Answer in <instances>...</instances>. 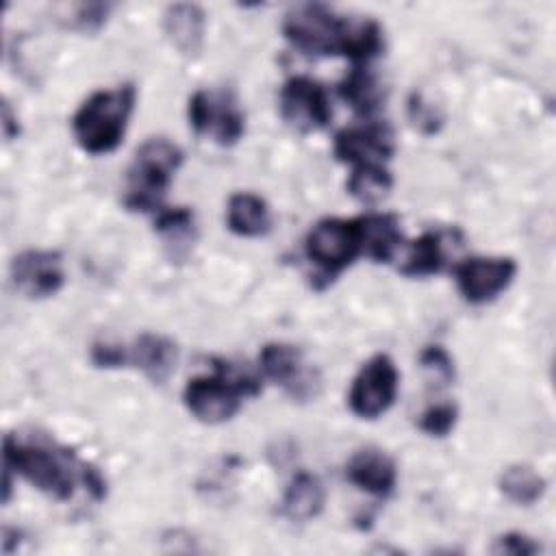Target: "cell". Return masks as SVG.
Returning a JSON list of instances; mask_svg holds the SVG:
<instances>
[{
  "label": "cell",
  "instance_id": "obj_1",
  "mask_svg": "<svg viewBox=\"0 0 556 556\" xmlns=\"http://www.w3.org/2000/svg\"><path fill=\"white\" fill-rule=\"evenodd\" d=\"M282 35L304 54H341L354 65H367L384 50L382 28L376 20L352 22L321 2L295 4L285 15Z\"/></svg>",
  "mask_w": 556,
  "mask_h": 556
},
{
  "label": "cell",
  "instance_id": "obj_2",
  "mask_svg": "<svg viewBox=\"0 0 556 556\" xmlns=\"http://www.w3.org/2000/svg\"><path fill=\"white\" fill-rule=\"evenodd\" d=\"M4 463L33 486L61 502L74 495L78 482L85 484L93 500H104L106 495L104 478L96 467L80 463L70 450L50 441L9 434L4 439Z\"/></svg>",
  "mask_w": 556,
  "mask_h": 556
},
{
  "label": "cell",
  "instance_id": "obj_3",
  "mask_svg": "<svg viewBox=\"0 0 556 556\" xmlns=\"http://www.w3.org/2000/svg\"><path fill=\"white\" fill-rule=\"evenodd\" d=\"M135 100L137 89L130 83L93 91L72 117L76 143L93 156L113 152L126 135Z\"/></svg>",
  "mask_w": 556,
  "mask_h": 556
},
{
  "label": "cell",
  "instance_id": "obj_4",
  "mask_svg": "<svg viewBox=\"0 0 556 556\" xmlns=\"http://www.w3.org/2000/svg\"><path fill=\"white\" fill-rule=\"evenodd\" d=\"M213 376H195L185 384L182 402L202 424H224L237 415L243 397L258 395L261 382L248 369L213 358Z\"/></svg>",
  "mask_w": 556,
  "mask_h": 556
},
{
  "label": "cell",
  "instance_id": "obj_5",
  "mask_svg": "<svg viewBox=\"0 0 556 556\" xmlns=\"http://www.w3.org/2000/svg\"><path fill=\"white\" fill-rule=\"evenodd\" d=\"M182 165V150L167 137L146 139L128 167V191L124 198L126 208L152 213L163 208L167 187Z\"/></svg>",
  "mask_w": 556,
  "mask_h": 556
},
{
  "label": "cell",
  "instance_id": "obj_6",
  "mask_svg": "<svg viewBox=\"0 0 556 556\" xmlns=\"http://www.w3.org/2000/svg\"><path fill=\"white\" fill-rule=\"evenodd\" d=\"M304 250L311 263H315L324 276L334 278L363 252L358 219L326 217L319 219L306 235Z\"/></svg>",
  "mask_w": 556,
  "mask_h": 556
},
{
  "label": "cell",
  "instance_id": "obj_7",
  "mask_svg": "<svg viewBox=\"0 0 556 556\" xmlns=\"http://www.w3.org/2000/svg\"><path fill=\"white\" fill-rule=\"evenodd\" d=\"M400 374L389 354H374L354 376L348 404L361 419H376L384 415L397 395Z\"/></svg>",
  "mask_w": 556,
  "mask_h": 556
},
{
  "label": "cell",
  "instance_id": "obj_8",
  "mask_svg": "<svg viewBox=\"0 0 556 556\" xmlns=\"http://www.w3.org/2000/svg\"><path fill=\"white\" fill-rule=\"evenodd\" d=\"M258 369L267 380L280 384L298 402L317 397L321 389L317 369L306 367L302 350L291 343L271 341L263 345L258 352Z\"/></svg>",
  "mask_w": 556,
  "mask_h": 556
},
{
  "label": "cell",
  "instance_id": "obj_9",
  "mask_svg": "<svg viewBox=\"0 0 556 556\" xmlns=\"http://www.w3.org/2000/svg\"><path fill=\"white\" fill-rule=\"evenodd\" d=\"M187 117L198 135L213 137L219 146H235L245 132V117L228 91H195L189 98Z\"/></svg>",
  "mask_w": 556,
  "mask_h": 556
},
{
  "label": "cell",
  "instance_id": "obj_10",
  "mask_svg": "<svg viewBox=\"0 0 556 556\" xmlns=\"http://www.w3.org/2000/svg\"><path fill=\"white\" fill-rule=\"evenodd\" d=\"M280 115L293 128L311 132L328 126L332 109L326 89L317 80L293 76L280 89Z\"/></svg>",
  "mask_w": 556,
  "mask_h": 556
},
{
  "label": "cell",
  "instance_id": "obj_11",
  "mask_svg": "<svg viewBox=\"0 0 556 556\" xmlns=\"http://www.w3.org/2000/svg\"><path fill=\"white\" fill-rule=\"evenodd\" d=\"M456 285L469 304H486L508 289L517 263L508 256H473L456 265Z\"/></svg>",
  "mask_w": 556,
  "mask_h": 556
},
{
  "label": "cell",
  "instance_id": "obj_12",
  "mask_svg": "<svg viewBox=\"0 0 556 556\" xmlns=\"http://www.w3.org/2000/svg\"><path fill=\"white\" fill-rule=\"evenodd\" d=\"M395 152L393 130L387 124L369 122L363 126L343 128L334 135L332 154L350 165H382Z\"/></svg>",
  "mask_w": 556,
  "mask_h": 556
},
{
  "label": "cell",
  "instance_id": "obj_13",
  "mask_svg": "<svg viewBox=\"0 0 556 556\" xmlns=\"http://www.w3.org/2000/svg\"><path fill=\"white\" fill-rule=\"evenodd\" d=\"M11 280L20 293L41 300L59 293L65 282L63 261L52 250H26L11 261Z\"/></svg>",
  "mask_w": 556,
  "mask_h": 556
},
{
  "label": "cell",
  "instance_id": "obj_14",
  "mask_svg": "<svg viewBox=\"0 0 556 556\" xmlns=\"http://www.w3.org/2000/svg\"><path fill=\"white\" fill-rule=\"evenodd\" d=\"M345 478L361 491H367L376 497H387L395 489L397 469L387 452L378 447H363L348 460Z\"/></svg>",
  "mask_w": 556,
  "mask_h": 556
},
{
  "label": "cell",
  "instance_id": "obj_15",
  "mask_svg": "<svg viewBox=\"0 0 556 556\" xmlns=\"http://www.w3.org/2000/svg\"><path fill=\"white\" fill-rule=\"evenodd\" d=\"M204 26L206 17L198 4L176 2L169 4L163 13V30L169 43L182 56H198L204 43Z\"/></svg>",
  "mask_w": 556,
  "mask_h": 556
},
{
  "label": "cell",
  "instance_id": "obj_16",
  "mask_svg": "<svg viewBox=\"0 0 556 556\" xmlns=\"http://www.w3.org/2000/svg\"><path fill=\"white\" fill-rule=\"evenodd\" d=\"M178 361V348L172 339L154 332H143L135 339L132 348L128 350V363L143 371V376L154 382L163 384Z\"/></svg>",
  "mask_w": 556,
  "mask_h": 556
},
{
  "label": "cell",
  "instance_id": "obj_17",
  "mask_svg": "<svg viewBox=\"0 0 556 556\" xmlns=\"http://www.w3.org/2000/svg\"><path fill=\"white\" fill-rule=\"evenodd\" d=\"M356 219H358L363 252L376 263H389L402 243L397 217L391 213H369Z\"/></svg>",
  "mask_w": 556,
  "mask_h": 556
},
{
  "label": "cell",
  "instance_id": "obj_18",
  "mask_svg": "<svg viewBox=\"0 0 556 556\" xmlns=\"http://www.w3.org/2000/svg\"><path fill=\"white\" fill-rule=\"evenodd\" d=\"M226 224L239 237H263L271 230V213L261 195L239 191L228 200Z\"/></svg>",
  "mask_w": 556,
  "mask_h": 556
},
{
  "label": "cell",
  "instance_id": "obj_19",
  "mask_svg": "<svg viewBox=\"0 0 556 556\" xmlns=\"http://www.w3.org/2000/svg\"><path fill=\"white\" fill-rule=\"evenodd\" d=\"M324 502L326 491L321 480L308 471H300L291 478L282 495L280 510L291 521H308L321 513Z\"/></svg>",
  "mask_w": 556,
  "mask_h": 556
},
{
  "label": "cell",
  "instance_id": "obj_20",
  "mask_svg": "<svg viewBox=\"0 0 556 556\" xmlns=\"http://www.w3.org/2000/svg\"><path fill=\"white\" fill-rule=\"evenodd\" d=\"M339 96L358 115H371L380 109L382 87L367 65H354L339 83Z\"/></svg>",
  "mask_w": 556,
  "mask_h": 556
},
{
  "label": "cell",
  "instance_id": "obj_21",
  "mask_svg": "<svg viewBox=\"0 0 556 556\" xmlns=\"http://www.w3.org/2000/svg\"><path fill=\"white\" fill-rule=\"evenodd\" d=\"M445 265V252H443V232L428 230L421 237H417L406 254V261L402 265L404 276L421 278L439 274Z\"/></svg>",
  "mask_w": 556,
  "mask_h": 556
},
{
  "label": "cell",
  "instance_id": "obj_22",
  "mask_svg": "<svg viewBox=\"0 0 556 556\" xmlns=\"http://www.w3.org/2000/svg\"><path fill=\"white\" fill-rule=\"evenodd\" d=\"M500 491L515 504H523L530 506L536 500L543 497L547 482L545 478L530 465H510L502 471L500 476Z\"/></svg>",
  "mask_w": 556,
  "mask_h": 556
},
{
  "label": "cell",
  "instance_id": "obj_23",
  "mask_svg": "<svg viewBox=\"0 0 556 556\" xmlns=\"http://www.w3.org/2000/svg\"><path fill=\"white\" fill-rule=\"evenodd\" d=\"M348 193L363 204H376L389 195L393 178L382 165H356L348 178Z\"/></svg>",
  "mask_w": 556,
  "mask_h": 556
},
{
  "label": "cell",
  "instance_id": "obj_24",
  "mask_svg": "<svg viewBox=\"0 0 556 556\" xmlns=\"http://www.w3.org/2000/svg\"><path fill=\"white\" fill-rule=\"evenodd\" d=\"M154 230L174 243L189 241L193 237V213L187 206L161 208L154 219Z\"/></svg>",
  "mask_w": 556,
  "mask_h": 556
},
{
  "label": "cell",
  "instance_id": "obj_25",
  "mask_svg": "<svg viewBox=\"0 0 556 556\" xmlns=\"http://www.w3.org/2000/svg\"><path fill=\"white\" fill-rule=\"evenodd\" d=\"M458 419V408L452 402H437L419 415V430L428 437H447Z\"/></svg>",
  "mask_w": 556,
  "mask_h": 556
},
{
  "label": "cell",
  "instance_id": "obj_26",
  "mask_svg": "<svg viewBox=\"0 0 556 556\" xmlns=\"http://www.w3.org/2000/svg\"><path fill=\"white\" fill-rule=\"evenodd\" d=\"M408 119L413 122L415 128H419L424 135H434L439 132L443 117L439 115V111L434 109V104L426 102L421 98V93H413L408 98Z\"/></svg>",
  "mask_w": 556,
  "mask_h": 556
},
{
  "label": "cell",
  "instance_id": "obj_27",
  "mask_svg": "<svg viewBox=\"0 0 556 556\" xmlns=\"http://www.w3.org/2000/svg\"><path fill=\"white\" fill-rule=\"evenodd\" d=\"M109 11H111V4H104V2L78 4L74 11V17H72V24L80 33H98L106 22Z\"/></svg>",
  "mask_w": 556,
  "mask_h": 556
},
{
  "label": "cell",
  "instance_id": "obj_28",
  "mask_svg": "<svg viewBox=\"0 0 556 556\" xmlns=\"http://www.w3.org/2000/svg\"><path fill=\"white\" fill-rule=\"evenodd\" d=\"M424 369L432 371L443 384H450L454 380V363L452 356L441 345H428L419 356Z\"/></svg>",
  "mask_w": 556,
  "mask_h": 556
},
{
  "label": "cell",
  "instance_id": "obj_29",
  "mask_svg": "<svg viewBox=\"0 0 556 556\" xmlns=\"http://www.w3.org/2000/svg\"><path fill=\"white\" fill-rule=\"evenodd\" d=\"M539 549H541L539 543L521 532H506L497 536L491 547L493 554H510V556H532Z\"/></svg>",
  "mask_w": 556,
  "mask_h": 556
},
{
  "label": "cell",
  "instance_id": "obj_30",
  "mask_svg": "<svg viewBox=\"0 0 556 556\" xmlns=\"http://www.w3.org/2000/svg\"><path fill=\"white\" fill-rule=\"evenodd\" d=\"M91 363L102 369H115L128 365V350L115 343H93L91 345Z\"/></svg>",
  "mask_w": 556,
  "mask_h": 556
},
{
  "label": "cell",
  "instance_id": "obj_31",
  "mask_svg": "<svg viewBox=\"0 0 556 556\" xmlns=\"http://www.w3.org/2000/svg\"><path fill=\"white\" fill-rule=\"evenodd\" d=\"M2 132H4V139L11 141L20 135V124H17V117L13 115L9 102L2 104Z\"/></svg>",
  "mask_w": 556,
  "mask_h": 556
}]
</instances>
